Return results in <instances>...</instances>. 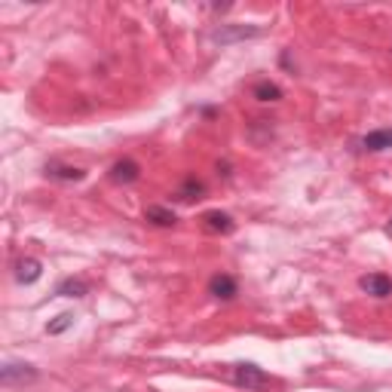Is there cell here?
Listing matches in <instances>:
<instances>
[{"mask_svg": "<svg viewBox=\"0 0 392 392\" xmlns=\"http://www.w3.org/2000/svg\"><path fill=\"white\" fill-rule=\"evenodd\" d=\"M233 383L242 386V389H249V392H257V389L270 386V374H267L264 368L252 365V362H242V365L233 368Z\"/></svg>", "mask_w": 392, "mask_h": 392, "instance_id": "6da1fadb", "label": "cell"}, {"mask_svg": "<svg viewBox=\"0 0 392 392\" xmlns=\"http://www.w3.org/2000/svg\"><path fill=\"white\" fill-rule=\"evenodd\" d=\"M261 34H264L261 25H221L209 37H212V43H239V40H252Z\"/></svg>", "mask_w": 392, "mask_h": 392, "instance_id": "7a4b0ae2", "label": "cell"}, {"mask_svg": "<svg viewBox=\"0 0 392 392\" xmlns=\"http://www.w3.org/2000/svg\"><path fill=\"white\" fill-rule=\"evenodd\" d=\"M0 380L4 386H19V383H34L37 380V368L28 362H6L0 368Z\"/></svg>", "mask_w": 392, "mask_h": 392, "instance_id": "3957f363", "label": "cell"}, {"mask_svg": "<svg viewBox=\"0 0 392 392\" xmlns=\"http://www.w3.org/2000/svg\"><path fill=\"white\" fill-rule=\"evenodd\" d=\"M209 294H212V297H218V301H233V297H236V279H233V276H227V273L212 276V282H209Z\"/></svg>", "mask_w": 392, "mask_h": 392, "instance_id": "277c9868", "label": "cell"}, {"mask_svg": "<svg viewBox=\"0 0 392 392\" xmlns=\"http://www.w3.org/2000/svg\"><path fill=\"white\" fill-rule=\"evenodd\" d=\"M359 285H362L368 294H374V297H389V294H392V279H389V276H383V273L362 276V279H359Z\"/></svg>", "mask_w": 392, "mask_h": 392, "instance_id": "5b68a950", "label": "cell"}, {"mask_svg": "<svg viewBox=\"0 0 392 392\" xmlns=\"http://www.w3.org/2000/svg\"><path fill=\"white\" fill-rule=\"evenodd\" d=\"M202 227L209 233H233L236 230V221L227 212H205L202 215Z\"/></svg>", "mask_w": 392, "mask_h": 392, "instance_id": "8992f818", "label": "cell"}, {"mask_svg": "<svg viewBox=\"0 0 392 392\" xmlns=\"http://www.w3.org/2000/svg\"><path fill=\"white\" fill-rule=\"evenodd\" d=\"M40 273H43V264H40L37 257H22V261L16 264V279L22 285H34L40 279Z\"/></svg>", "mask_w": 392, "mask_h": 392, "instance_id": "52a82bcc", "label": "cell"}, {"mask_svg": "<svg viewBox=\"0 0 392 392\" xmlns=\"http://www.w3.org/2000/svg\"><path fill=\"white\" fill-rule=\"evenodd\" d=\"M138 178H141V169H138L135 160H120L117 166L110 169V181L113 184H132V181H138Z\"/></svg>", "mask_w": 392, "mask_h": 392, "instance_id": "ba28073f", "label": "cell"}, {"mask_svg": "<svg viewBox=\"0 0 392 392\" xmlns=\"http://www.w3.org/2000/svg\"><path fill=\"white\" fill-rule=\"evenodd\" d=\"M83 169H74V166H61V163H49L46 166V178L53 181H83Z\"/></svg>", "mask_w": 392, "mask_h": 392, "instance_id": "9c48e42d", "label": "cell"}, {"mask_svg": "<svg viewBox=\"0 0 392 392\" xmlns=\"http://www.w3.org/2000/svg\"><path fill=\"white\" fill-rule=\"evenodd\" d=\"M144 218L157 227H175V212L172 209H163V205H148V212H144Z\"/></svg>", "mask_w": 392, "mask_h": 392, "instance_id": "30bf717a", "label": "cell"}, {"mask_svg": "<svg viewBox=\"0 0 392 392\" xmlns=\"http://www.w3.org/2000/svg\"><path fill=\"white\" fill-rule=\"evenodd\" d=\"M362 144H365L368 150H389V148H392V129H377V132H368Z\"/></svg>", "mask_w": 392, "mask_h": 392, "instance_id": "8fae6325", "label": "cell"}, {"mask_svg": "<svg viewBox=\"0 0 392 392\" xmlns=\"http://www.w3.org/2000/svg\"><path fill=\"white\" fill-rule=\"evenodd\" d=\"M58 297H86L89 294V282L83 279H65L58 288H56Z\"/></svg>", "mask_w": 392, "mask_h": 392, "instance_id": "7c38bea8", "label": "cell"}, {"mask_svg": "<svg viewBox=\"0 0 392 392\" xmlns=\"http://www.w3.org/2000/svg\"><path fill=\"white\" fill-rule=\"evenodd\" d=\"M254 98L257 101H279L282 98V89L276 86V83H270V80H261V83L254 86Z\"/></svg>", "mask_w": 392, "mask_h": 392, "instance_id": "4fadbf2b", "label": "cell"}, {"mask_svg": "<svg viewBox=\"0 0 392 392\" xmlns=\"http://www.w3.org/2000/svg\"><path fill=\"white\" fill-rule=\"evenodd\" d=\"M71 325H74V313H61L46 325V334H65Z\"/></svg>", "mask_w": 392, "mask_h": 392, "instance_id": "5bb4252c", "label": "cell"}, {"mask_svg": "<svg viewBox=\"0 0 392 392\" xmlns=\"http://www.w3.org/2000/svg\"><path fill=\"white\" fill-rule=\"evenodd\" d=\"M200 193H205V184L202 181H196V178H187V181H184V187H181V200H193V196H196V200H200Z\"/></svg>", "mask_w": 392, "mask_h": 392, "instance_id": "9a60e30c", "label": "cell"}, {"mask_svg": "<svg viewBox=\"0 0 392 392\" xmlns=\"http://www.w3.org/2000/svg\"><path fill=\"white\" fill-rule=\"evenodd\" d=\"M389 233H392V218H389Z\"/></svg>", "mask_w": 392, "mask_h": 392, "instance_id": "2e32d148", "label": "cell"}]
</instances>
